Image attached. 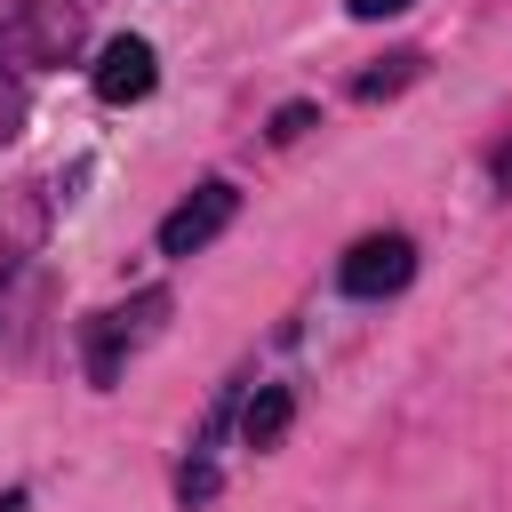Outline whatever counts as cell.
<instances>
[{
  "instance_id": "cell-8",
  "label": "cell",
  "mask_w": 512,
  "mask_h": 512,
  "mask_svg": "<svg viewBox=\"0 0 512 512\" xmlns=\"http://www.w3.org/2000/svg\"><path fill=\"white\" fill-rule=\"evenodd\" d=\"M0 512H32V496L24 488H0Z\"/></svg>"
},
{
  "instance_id": "cell-5",
  "label": "cell",
  "mask_w": 512,
  "mask_h": 512,
  "mask_svg": "<svg viewBox=\"0 0 512 512\" xmlns=\"http://www.w3.org/2000/svg\"><path fill=\"white\" fill-rule=\"evenodd\" d=\"M416 64H424V56H416V48H400V56H384V72H360V80H352V96H360V104H376V96L408 88V80H416Z\"/></svg>"
},
{
  "instance_id": "cell-2",
  "label": "cell",
  "mask_w": 512,
  "mask_h": 512,
  "mask_svg": "<svg viewBox=\"0 0 512 512\" xmlns=\"http://www.w3.org/2000/svg\"><path fill=\"white\" fill-rule=\"evenodd\" d=\"M232 216H240V192H232L224 176L192 184V200H176V208L160 216V256H200V248H208Z\"/></svg>"
},
{
  "instance_id": "cell-3",
  "label": "cell",
  "mask_w": 512,
  "mask_h": 512,
  "mask_svg": "<svg viewBox=\"0 0 512 512\" xmlns=\"http://www.w3.org/2000/svg\"><path fill=\"white\" fill-rule=\"evenodd\" d=\"M152 88H160V56H152V40H136V32L104 40V56H96V96H104V104H144Z\"/></svg>"
},
{
  "instance_id": "cell-7",
  "label": "cell",
  "mask_w": 512,
  "mask_h": 512,
  "mask_svg": "<svg viewBox=\"0 0 512 512\" xmlns=\"http://www.w3.org/2000/svg\"><path fill=\"white\" fill-rule=\"evenodd\" d=\"M344 8H352V16H360V24H376V16H400V8H408V0H344Z\"/></svg>"
},
{
  "instance_id": "cell-4",
  "label": "cell",
  "mask_w": 512,
  "mask_h": 512,
  "mask_svg": "<svg viewBox=\"0 0 512 512\" xmlns=\"http://www.w3.org/2000/svg\"><path fill=\"white\" fill-rule=\"evenodd\" d=\"M288 416H296V392H288V384H256V400L240 408V440H248V448H272V440L288 432Z\"/></svg>"
},
{
  "instance_id": "cell-1",
  "label": "cell",
  "mask_w": 512,
  "mask_h": 512,
  "mask_svg": "<svg viewBox=\"0 0 512 512\" xmlns=\"http://www.w3.org/2000/svg\"><path fill=\"white\" fill-rule=\"evenodd\" d=\"M416 280V240L408 232H360L344 256H336V288L376 304V296H400Z\"/></svg>"
},
{
  "instance_id": "cell-6",
  "label": "cell",
  "mask_w": 512,
  "mask_h": 512,
  "mask_svg": "<svg viewBox=\"0 0 512 512\" xmlns=\"http://www.w3.org/2000/svg\"><path fill=\"white\" fill-rule=\"evenodd\" d=\"M304 128H312V104H280L272 112V144H296Z\"/></svg>"
}]
</instances>
